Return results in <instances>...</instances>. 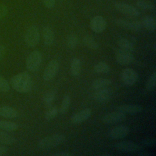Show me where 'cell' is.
<instances>
[{
  "label": "cell",
  "instance_id": "15",
  "mask_svg": "<svg viewBox=\"0 0 156 156\" xmlns=\"http://www.w3.org/2000/svg\"><path fill=\"white\" fill-rule=\"evenodd\" d=\"M116 110L124 114L136 115L143 110V107L139 104H122L116 107Z\"/></svg>",
  "mask_w": 156,
  "mask_h": 156
},
{
  "label": "cell",
  "instance_id": "7",
  "mask_svg": "<svg viewBox=\"0 0 156 156\" xmlns=\"http://www.w3.org/2000/svg\"><path fill=\"white\" fill-rule=\"evenodd\" d=\"M59 69V63L56 60H52L47 64L43 75V78L45 81L52 80L57 74Z\"/></svg>",
  "mask_w": 156,
  "mask_h": 156
},
{
  "label": "cell",
  "instance_id": "6",
  "mask_svg": "<svg viewBox=\"0 0 156 156\" xmlns=\"http://www.w3.org/2000/svg\"><path fill=\"white\" fill-rule=\"evenodd\" d=\"M114 7L118 11L127 16L136 17L140 15V12L136 8L124 2H116L114 3Z\"/></svg>",
  "mask_w": 156,
  "mask_h": 156
},
{
  "label": "cell",
  "instance_id": "11",
  "mask_svg": "<svg viewBox=\"0 0 156 156\" xmlns=\"http://www.w3.org/2000/svg\"><path fill=\"white\" fill-rule=\"evenodd\" d=\"M115 22L121 27L133 32L140 30L143 27L141 22L139 21H128L123 19H118Z\"/></svg>",
  "mask_w": 156,
  "mask_h": 156
},
{
  "label": "cell",
  "instance_id": "26",
  "mask_svg": "<svg viewBox=\"0 0 156 156\" xmlns=\"http://www.w3.org/2000/svg\"><path fill=\"white\" fill-rule=\"evenodd\" d=\"M94 70L97 73L106 74L110 71V67L107 63L100 62L94 65Z\"/></svg>",
  "mask_w": 156,
  "mask_h": 156
},
{
  "label": "cell",
  "instance_id": "25",
  "mask_svg": "<svg viewBox=\"0 0 156 156\" xmlns=\"http://www.w3.org/2000/svg\"><path fill=\"white\" fill-rule=\"evenodd\" d=\"M83 43L86 47L91 49L96 50L99 48L98 43L90 35H85L83 38Z\"/></svg>",
  "mask_w": 156,
  "mask_h": 156
},
{
  "label": "cell",
  "instance_id": "8",
  "mask_svg": "<svg viewBox=\"0 0 156 156\" xmlns=\"http://www.w3.org/2000/svg\"><path fill=\"white\" fill-rule=\"evenodd\" d=\"M138 79V73L132 68H125L121 73V80L126 85L131 86L135 84Z\"/></svg>",
  "mask_w": 156,
  "mask_h": 156
},
{
  "label": "cell",
  "instance_id": "21",
  "mask_svg": "<svg viewBox=\"0 0 156 156\" xmlns=\"http://www.w3.org/2000/svg\"><path fill=\"white\" fill-rule=\"evenodd\" d=\"M81 62L79 58L73 57L70 62V72L73 76H77L80 71Z\"/></svg>",
  "mask_w": 156,
  "mask_h": 156
},
{
  "label": "cell",
  "instance_id": "18",
  "mask_svg": "<svg viewBox=\"0 0 156 156\" xmlns=\"http://www.w3.org/2000/svg\"><path fill=\"white\" fill-rule=\"evenodd\" d=\"M18 115V111L12 107L4 105L0 107V116L6 118H15Z\"/></svg>",
  "mask_w": 156,
  "mask_h": 156
},
{
  "label": "cell",
  "instance_id": "33",
  "mask_svg": "<svg viewBox=\"0 0 156 156\" xmlns=\"http://www.w3.org/2000/svg\"><path fill=\"white\" fill-rule=\"evenodd\" d=\"M10 87L8 81L4 77L0 76V91L6 93L10 90Z\"/></svg>",
  "mask_w": 156,
  "mask_h": 156
},
{
  "label": "cell",
  "instance_id": "13",
  "mask_svg": "<svg viewBox=\"0 0 156 156\" xmlns=\"http://www.w3.org/2000/svg\"><path fill=\"white\" fill-rule=\"evenodd\" d=\"M130 129L126 125H118L112 129L109 132V136L114 140L122 139L128 135Z\"/></svg>",
  "mask_w": 156,
  "mask_h": 156
},
{
  "label": "cell",
  "instance_id": "9",
  "mask_svg": "<svg viewBox=\"0 0 156 156\" xmlns=\"http://www.w3.org/2000/svg\"><path fill=\"white\" fill-rule=\"evenodd\" d=\"M126 119V114L118 110L107 113L103 116L102 121L105 124H113L123 121Z\"/></svg>",
  "mask_w": 156,
  "mask_h": 156
},
{
  "label": "cell",
  "instance_id": "10",
  "mask_svg": "<svg viewBox=\"0 0 156 156\" xmlns=\"http://www.w3.org/2000/svg\"><path fill=\"white\" fill-rule=\"evenodd\" d=\"M116 62L121 65H127L132 63L135 57L132 52L119 49L115 53Z\"/></svg>",
  "mask_w": 156,
  "mask_h": 156
},
{
  "label": "cell",
  "instance_id": "22",
  "mask_svg": "<svg viewBox=\"0 0 156 156\" xmlns=\"http://www.w3.org/2000/svg\"><path fill=\"white\" fill-rule=\"evenodd\" d=\"M118 45L120 48L121 49L133 52L134 51V46L133 44L129 41V40L125 38H121L118 41Z\"/></svg>",
  "mask_w": 156,
  "mask_h": 156
},
{
  "label": "cell",
  "instance_id": "5",
  "mask_svg": "<svg viewBox=\"0 0 156 156\" xmlns=\"http://www.w3.org/2000/svg\"><path fill=\"white\" fill-rule=\"evenodd\" d=\"M115 148L124 153H135L140 152L143 149L141 146L131 141H122L116 143Z\"/></svg>",
  "mask_w": 156,
  "mask_h": 156
},
{
  "label": "cell",
  "instance_id": "14",
  "mask_svg": "<svg viewBox=\"0 0 156 156\" xmlns=\"http://www.w3.org/2000/svg\"><path fill=\"white\" fill-rule=\"evenodd\" d=\"M91 113L92 112L90 108H85L73 115L71 118V121L73 124H74L82 123L90 118Z\"/></svg>",
  "mask_w": 156,
  "mask_h": 156
},
{
  "label": "cell",
  "instance_id": "34",
  "mask_svg": "<svg viewBox=\"0 0 156 156\" xmlns=\"http://www.w3.org/2000/svg\"><path fill=\"white\" fill-rule=\"evenodd\" d=\"M8 14V8L4 4H0V20L4 19Z\"/></svg>",
  "mask_w": 156,
  "mask_h": 156
},
{
  "label": "cell",
  "instance_id": "30",
  "mask_svg": "<svg viewBox=\"0 0 156 156\" xmlns=\"http://www.w3.org/2000/svg\"><path fill=\"white\" fill-rule=\"evenodd\" d=\"M156 85V72L154 71L151 76L149 77V79L147 80L146 85V88L148 91H152L153 90Z\"/></svg>",
  "mask_w": 156,
  "mask_h": 156
},
{
  "label": "cell",
  "instance_id": "4",
  "mask_svg": "<svg viewBox=\"0 0 156 156\" xmlns=\"http://www.w3.org/2000/svg\"><path fill=\"white\" fill-rule=\"evenodd\" d=\"M40 40V32L35 25L30 26L26 30L24 35V41L27 46L30 48L36 46Z\"/></svg>",
  "mask_w": 156,
  "mask_h": 156
},
{
  "label": "cell",
  "instance_id": "39",
  "mask_svg": "<svg viewBox=\"0 0 156 156\" xmlns=\"http://www.w3.org/2000/svg\"><path fill=\"white\" fill-rule=\"evenodd\" d=\"M58 1H63V0H58Z\"/></svg>",
  "mask_w": 156,
  "mask_h": 156
},
{
  "label": "cell",
  "instance_id": "24",
  "mask_svg": "<svg viewBox=\"0 0 156 156\" xmlns=\"http://www.w3.org/2000/svg\"><path fill=\"white\" fill-rule=\"evenodd\" d=\"M18 128V125L15 122L6 120H0V129L2 130L12 132L17 130Z\"/></svg>",
  "mask_w": 156,
  "mask_h": 156
},
{
  "label": "cell",
  "instance_id": "27",
  "mask_svg": "<svg viewBox=\"0 0 156 156\" xmlns=\"http://www.w3.org/2000/svg\"><path fill=\"white\" fill-rule=\"evenodd\" d=\"M71 104V98L68 95H65L63 98L62 104L60 107V113L61 114L65 113L69 109Z\"/></svg>",
  "mask_w": 156,
  "mask_h": 156
},
{
  "label": "cell",
  "instance_id": "12",
  "mask_svg": "<svg viewBox=\"0 0 156 156\" xmlns=\"http://www.w3.org/2000/svg\"><path fill=\"white\" fill-rule=\"evenodd\" d=\"M106 26L107 22L105 19L101 15L94 16L90 23L91 29L96 33H101L104 31L106 28Z\"/></svg>",
  "mask_w": 156,
  "mask_h": 156
},
{
  "label": "cell",
  "instance_id": "19",
  "mask_svg": "<svg viewBox=\"0 0 156 156\" xmlns=\"http://www.w3.org/2000/svg\"><path fill=\"white\" fill-rule=\"evenodd\" d=\"M112 84V80L108 78H98L94 79L91 83V87L94 90L105 88Z\"/></svg>",
  "mask_w": 156,
  "mask_h": 156
},
{
  "label": "cell",
  "instance_id": "35",
  "mask_svg": "<svg viewBox=\"0 0 156 156\" xmlns=\"http://www.w3.org/2000/svg\"><path fill=\"white\" fill-rule=\"evenodd\" d=\"M44 6L48 9H52L55 6V0H42Z\"/></svg>",
  "mask_w": 156,
  "mask_h": 156
},
{
  "label": "cell",
  "instance_id": "37",
  "mask_svg": "<svg viewBox=\"0 0 156 156\" xmlns=\"http://www.w3.org/2000/svg\"><path fill=\"white\" fill-rule=\"evenodd\" d=\"M9 151V149L7 146L4 145H0V156L5 155Z\"/></svg>",
  "mask_w": 156,
  "mask_h": 156
},
{
  "label": "cell",
  "instance_id": "23",
  "mask_svg": "<svg viewBox=\"0 0 156 156\" xmlns=\"http://www.w3.org/2000/svg\"><path fill=\"white\" fill-rule=\"evenodd\" d=\"M16 139L13 135L2 132L0 131V143L5 144V145H12L16 143Z\"/></svg>",
  "mask_w": 156,
  "mask_h": 156
},
{
  "label": "cell",
  "instance_id": "38",
  "mask_svg": "<svg viewBox=\"0 0 156 156\" xmlns=\"http://www.w3.org/2000/svg\"><path fill=\"white\" fill-rule=\"evenodd\" d=\"M71 155V154L67 152H60L51 154V155L52 156H70Z\"/></svg>",
  "mask_w": 156,
  "mask_h": 156
},
{
  "label": "cell",
  "instance_id": "17",
  "mask_svg": "<svg viewBox=\"0 0 156 156\" xmlns=\"http://www.w3.org/2000/svg\"><path fill=\"white\" fill-rule=\"evenodd\" d=\"M111 97V91L108 89L102 88L97 90L93 94L94 99L99 102L108 101Z\"/></svg>",
  "mask_w": 156,
  "mask_h": 156
},
{
  "label": "cell",
  "instance_id": "36",
  "mask_svg": "<svg viewBox=\"0 0 156 156\" xmlns=\"http://www.w3.org/2000/svg\"><path fill=\"white\" fill-rule=\"evenodd\" d=\"M6 53V49L2 44H0V60L3 59Z\"/></svg>",
  "mask_w": 156,
  "mask_h": 156
},
{
  "label": "cell",
  "instance_id": "29",
  "mask_svg": "<svg viewBox=\"0 0 156 156\" xmlns=\"http://www.w3.org/2000/svg\"><path fill=\"white\" fill-rule=\"evenodd\" d=\"M136 5L144 10H154L155 9L154 4L144 0H139L136 2Z\"/></svg>",
  "mask_w": 156,
  "mask_h": 156
},
{
  "label": "cell",
  "instance_id": "3",
  "mask_svg": "<svg viewBox=\"0 0 156 156\" xmlns=\"http://www.w3.org/2000/svg\"><path fill=\"white\" fill-rule=\"evenodd\" d=\"M42 62V54L39 51H32L27 57L26 68L32 72L37 71Z\"/></svg>",
  "mask_w": 156,
  "mask_h": 156
},
{
  "label": "cell",
  "instance_id": "32",
  "mask_svg": "<svg viewBox=\"0 0 156 156\" xmlns=\"http://www.w3.org/2000/svg\"><path fill=\"white\" fill-rule=\"evenodd\" d=\"M58 113V110L57 108L54 107L51 108L48 110H47L44 113V117L45 119L49 121V120L54 118L57 115Z\"/></svg>",
  "mask_w": 156,
  "mask_h": 156
},
{
  "label": "cell",
  "instance_id": "20",
  "mask_svg": "<svg viewBox=\"0 0 156 156\" xmlns=\"http://www.w3.org/2000/svg\"><path fill=\"white\" fill-rule=\"evenodd\" d=\"M142 26L147 30L151 32H154L156 27V22L155 19L149 15L144 16L141 21Z\"/></svg>",
  "mask_w": 156,
  "mask_h": 156
},
{
  "label": "cell",
  "instance_id": "16",
  "mask_svg": "<svg viewBox=\"0 0 156 156\" xmlns=\"http://www.w3.org/2000/svg\"><path fill=\"white\" fill-rule=\"evenodd\" d=\"M42 35L44 44L47 46H52L54 41V34L52 28L48 26H44L43 28Z\"/></svg>",
  "mask_w": 156,
  "mask_h": 156
},
{
  "label": "cell",
  "instance_id": "28",
  "mask_svg": "<svg viewBox=\"0 0 156 156\" xmlns=\"http://www.w3.org/2000/svg\"><path fill=\"white\" fill-rule=\"evenodd\" d=\"M78 43V39L75 34H70L66 38V46L71 49H74L76 48Z\"/></svg>",
  "mask_w": 156,
  "mask_h": 156
},
{
  "label": "cell",
  "instance_id": "31",
  "mask_svg": "<svg viewBox=\"0 0 156 156\" xmlns=\"http://www.w3.org/2000/svg\"><path fill=\"white\" fill-rule=\"evenodd\" d=\"M55 95V93L54 91H49L46 93L43 96V102L47 105H50L54 99Z\"/></svg>",
  "mask_w": 156,
  "mask_h": 156
},
{
  "label": "cell",
  "instance_id": "1",
  "mask_svg": "<svg viewBox=\"0 0 156 156\" xmlns=\"http://www.w3.org/2000/svg\"><path fill=\"white\" fill-rule=\"evenodd\" d=\"M10 83L15 90L21 93H28L32 88V77L27 72H22L13 76Z\"/></svg>",
  "mask_w": 156,
  "mask_h": 156
},
{
  "label": "cell",
  "instance_id": "2",
  "mask_svg": "<svg viewBox=\"0 0 156 156\" xmlns=\"http://www.w3.org/2000/svg\"><path fill=\"white\" fill-rule=\"evenodd\" d=\"M65 141V137L62 134H54L41 139L38 142V147L42 151H47L57 147Z\"/></svg>",
  "mask_w": 156,
  "mask_h": 156
}]
</instances>
